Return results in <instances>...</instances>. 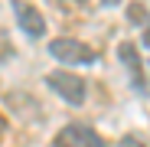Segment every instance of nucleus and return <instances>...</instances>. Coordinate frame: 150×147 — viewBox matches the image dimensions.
I'll return each instance as SVG.
<instances>
[{
	"instance_id": "obj_10",
	"label": "nucleus",
	"mask_w": 150,
	"mask_h": 147,
	"mask_svg": "<svg viewBox=\"0 0 150 147\" xmlns=\"http://www.w3.org/2000/svg\"><path fill=\"white\" fill-rule=\"evenodd\" d=\"M101 4H105V7H114V4H121V0H101Z\"/></svg>"
},
{
	"instance_id": "obj_3",
	"label": "nucleus",
	"mask_w": 150,
	"mask_h": 147,
	"mask_svg": "<svg viewBox=\"0 0 150 147\" xmlns=\"http://www.w3.org/2000/svg\"><path fill=\"white\" fill-rule=\"evenodd\" d=\"M56 147H108V141L98 134L95 128H88V124H65L59 134H56V141H52Z\"/></svg>"
},
{
	"instance_id": "obj_1",
	"label": "nucleus",
	"mask_w": 150,
	"mask_h": 147,
	"mask_svg": "<svg viewBox=\"0 0 150 147\" xmlns=\"http://www.w3.org/2000/svg\"><path fill=\"white\" fill-rule=\"evenodd\" d=\"M46 85L52 88L65 105H72V108H82L85 98H88V82H85L82 75H75V72H65V69L49 72V75H46Z\"/></svg>"
},
{
	"instance_id": "obj_9",
	"label": "nucleus",
	"mask_w": 150,
	"mask_h": 147,
	"mask_svg": "<svg viewBox=\"0 0 150 147\" xmlns=\"http://www.w3.org/2000/svg\"><path fill=\"white\" fill-rule=\"evenodd\" d=\"M4 137H7V118L0 114V141H4Z\"/></svg>"
},
{
	"instance_id": "obj_6",
	"label": "nucleus",
	"mask_w": 150,
	"mask_h": 147,
	"mask_svg": "<svg viewBox=\"0 0 150 147\" xmlns=\"http://www.w3.org/2000/svg\"><path fill=\"white\" fill-rule=\"evenodd\" d=\"M150 16H147V7L144 4H131L127 7V23H134V26H140V23H147Z\"/></svg>"
},
{
	"instance_id": "obj_2",
	"label": "nucleus",
	"mask_w": 150,
	"mask_h": 147,
	"mask_svg": "<svg viewBox=\"0 0 150 147\" xmlns=\"http://www.w3.org/2000/svg\"><path fill=\"white\" fill-rule=\"evenodd\" d=\"M49 56L59 59L62 65H91V62H98V53H95L88 43L75 39V36L52 39V43H49Z\"/></svg>"
},
{
	"instance_id": "obj_7",
	"label": "nucleus",
	"mask_w": 150,
	"mask_h": 147,
	"mask_svg": "<svg viewBox=\"0 0 150 147\" xmlns=\"http://www.w3.org/2000/svg\"><path fill=\"white\" fill-rule=\"evenodd\" d=\"M121 147H147V141L137 137V134H124L121 137Z\"/></svg>"
},
{
	"instance_id": "obj_8",
	"label": "nucleus",
	"mask_w": 150,
	"mask_h": 147,
	"mask_svg": "<svg viewBox=\"0 0 150 147\" xmlns=\"http://www.w3.org/2000/svg\"><path fill=\"white\" fill-rule=\"evenodd\" d=\"M140 39H144V46L150 49V20H147V26H144V36H140Z\"/></svg>"
},
{
	"instance_id": "obj_4",
	"label": "nucleus",
	"mask_w": 150,
	"mask_h": 147,
	"mask_svg": "<svg viewBox=\"0 0 150 147\" xmlns=\"http://www.w3.org/2000/svg\"><path fill=\"white\" fill-rule=\"evenodd\" d=\"M13 13H16V26L26 33L30 39H42L46 36V20H42V13L33 4H26V0H13Z\"/></svg>"
},
{
	"instance_id": "obj_5",
	"label": "nucleus",
	"mask_w": 150,
	"mask_h": 147,
	"mask_svg": "<svg viewBox=\"0 0 150 147\" xmlns=\"http://www.w3.org/2000/svg\"><path fill=\"white\" fill-rule=\"evenodd\" d=\"M117 59L124 62V69H127L131 75V85L137 92H147V82H144V62H140V49L134 43H121L117 46Z\"/></svg>"
}]
</instances>
